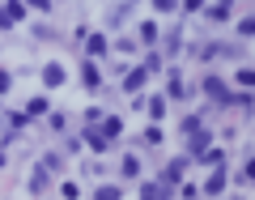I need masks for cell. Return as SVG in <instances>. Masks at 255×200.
Masks as SVG:
<instances>
[{
  "instance_id": "277c9868",
  "label": "cell",
  "mask_w": 255,
  "mask_h": 200,
  "mask_svg": "<svg viewBox=\"0 0 255 200\" xmlns=\"http://www.w3.org/2000/svg\"><path fill=\"white\" fill-rule=\"evenodd\" d=\"M43 81L47 85H60L64 81V68H60V64H47V68H43Z\"/></svg>"
},
{
  "instance_id": "4fadbf2b",
  "label": "cell",
  "mask_w": 255,
  "mask_h": 200,
  "mask_svg": "<svg viewBox=\"0 0 255 200\" xmlns=\"http://www.w3.org/2000/svg\"><path fill=\"white\" fill-rule=\"evenodd\" d=\"M140 81H145V68H136V73H128V90H140Z\"/></svg>"
},
{
  "instance_id": "2e32d148",
  "label": "cell",
  "mask_w": 255,
  "mask_h": 200,
  "mask_svg": "<svg viewBox=\"0 0 255 200\" xmlns=\"http://www.w3.org/2000/svg\"><path fill=\"white\" fill-rule=\"evenodd\" d=\"M85 85H94V90H98V68H94V64H85Z\"/></svg>"
},
{
  "instance_id": "30bf717a",
  "label": "cell",
  "mask_w": 255,
  "mask_h": 200,
  "mask_svg": "<svg viewBox=\"0 0 255 200\" xmlns=\"http://www.w3.org/2000/svg\"><path fill=\"white\" fill-rule=\"evenodd\" d=\"M140 38H145V43H157V26H153V21H145V26H140Z\"/></svg>"
},
{
  "instance_id": "7402d4cb",
  "label": "cell",
  "mask_w": 255,
  "mask_h": 200,
  "mask_svg": "<svg viewBox=\"0 0 255 200\" xmlns=\"http://www.w3.org/2000/svg\"><path fill=\"white\" fill-rule=\"evenodd\" d=\"M4 26H9V17H4V13H0V30H4Z\"/></svg>"
},
{
  "instance_id": "e0dca14e",
  "label": "cell",
  "mask_w": 255,
  "mask_h": 200,
  "mask_svg": "<svg viewBox=\"0 0 255 200\" xmlns=\"http://www.w3.org/2000/svg\"><path fill=\"white\" fill-rule=\"evenodd\" d=\"M43 188H47V175H43V171H38V175H34V179H30V192H43Z\"/></svg>"
},
{
  "instance_id": "5bb4252c",
  "label": "cell",
  "mask_w": 255,
  "mask_h": 200,
  "mask_svg": "<svg viewBox=\"0 0 255 200\" xmlns=\"http://www.w3.org/2000/svg\"><path fill=\"white\" fill-rule=\"evenodd\" d=\"M90 51H94V55H102V51H107V38L94 34V38H90Z\"/></svg>"
},
{
  "instance_id": "603a6c76",
  "label": "cell",
  "mask_w": 255,
  "mask_h": 200,
  "mask_svg": "<svg viewBox=\"0 0 255 200\" xmlns=\"http://www.w3.org/2000/svg\"><path fill=\"white\" fill-rule=\"evenodd\" d=\"M0 166H4V154H0Z\"/></svg>"
},
{
  "instance_id": "3957f363",
  "label": "cell",
  "mask_w": 255,
  "mask_h": 200,
  "mask_svg": "<svg viewBox=\"0 0 255 200\" xmlns=\"http://www.w3.org/2000/svg\"><path fill=\"white\" fill-rule=\"evenodd\" d=\"M140 200H166V183H145Z\"/></svg>"
},
{
  "instance_id": "44dd1931",
  "label": "cell",
  "mask_w": 255,
  "mask_h": 200,
  "mask_svg": "<svg viewBox=\"0 0 255 200\" xmlns=\"http://www.w3.org/2000/svg\"><path fill=\"white\" fill-rule=\"evenodd\" d=\"M4 90H9V73H0V94H4Z\"/></svg>"
},
{
  "instance_id": "ffe728a7",
  "label": "cell",
  "mask_w": 255,
  "mask_h": 200,
  "mask_svg": "<svg viewBox=\"0 0 255 200\" xmlns=\"http://www.w3.org/2000/svg\"><path fill=\"white\" fill-rule=\"evenodd\" d=\"M30 4H34V9H51V0H30Z\"/></svg>"
},
{
  "instance_id": "6da1fadb",
  "label": "cell",
  "mask_w": 255,
  "mask_h": 200,
  "mask_svg": "<svg viewBox=\"0 0 255 200\" xmlns=\"http://www.w3.org/2000/svg\"><path fill=\"white\" fill-rule=\"evenodd\" d=\"M204 94H213L217 102H230V90H226V85L217 81V77H209V81H204Z\"/></svg>"
},
{
  "instance_id": "ba28073f",
  "label": "cell",
  "mask_w": 255,
  "mask_h": 200,
  "mask_svg": "<svg viewBox=\"0 0 255 200\" xmlns=\"http://www.w3.org/2000/svg\"><path fill=\"white\" fill-rule=\"evenodd\" d=\"M85 141H90V145H94V154H102V149H107V145H111V141H107V137H102V132H94V128H90V137H85Z\"/></svg>"
},
{
  "instance_id": "52a82bcc",
  "label": "cell",
  "mask_w": 255,
  "mask_h": 200,
  "mask_svg": "<svg viewBox=\"0 0 255 200\" xmlns=\"http://www.w3.org/2000/svg\"><path fill=\"white\" fill-rule=\"evenodd\" d=\"M119 132H124V124H119V119H102V137H119Z\"/></svg>"
},
{
  "instance_id": "7c38bea8",
  "label": "cell",
  "mask_w": 255,
  "mask_h": 200,
  "mask_svg": "<svg viewBox=\"0 0 255 200\" xmlns=\"http://www.w3.org/2000/svg\"><path fill=\"white\" fill-rule=\"evenodd\" d=\"M94 200H119V188H98V192H94Z\"/></svg>"
},
{
  "instance_id": "9c48e42d",
  "label": "cell",
  "mask_w": 255,
  "mask_h": 200,
  "mask_svg": "<svg viewBox=\"0 0 255 200\" xmlns=\"http://www.w3.org/2000/svg\"><path fill=\"white\" fill-rule=\"evenodd\" d=\"M119 171H124L128 179H136V175H140V162H136V158H124V166H119Z\"/></svg>"
},
{
  "instance_id": "7a4b0ae2",
  "label": "cell",
  "mask_w": 255,
  "mask_h": 200,
  "mask_svg": "<svg viewBox=\"0 0 255 200\" xmlns=\"http://www.w3.org/2000/svg\"><path fill=\"white\" fill-rule=\"evenodd\" d=\"M187 137H191V154H204V149H209V132H204V128H196Z\"/></svg>"
},
{
  "instance_id": "d6986e66",
  "label": "cell",
  "mask_w": 255,
  "mask_h": 200,
  "mask_svg": "<svg viewBox=\"0 0 255 200\" xmlns=\"http://www.w3.org/2000/svg\"><path fill=\"white\" fill-rule=\"evenodd\" d=\"M200 4H204V0H183V9H191V13L200 9Z\"/></svg>"
},
{
  "instance_id": "ac0fdd59",
  "label": "cell",
  "mask_w": 255,
  "mask_h": 200,
  "mask_svg": "<svg viewBox=\"0 0 255 200\" xmlns=\"http://www.w3.org/2000/svg\"><path fill=\"white\" fill-rule=\"evenodd\" d=\"M174 4H179V0H153V9H157V13H170Z\"/></svg>"
},
{
  "instance_id": "9a60e30c",
  "label": "cell",
  "mask_w": 255,
  "mask_h": 200,
  "mask_svg": "<svg viewBox=\"0 0 255 200\" xmlns=\"http://www.w3.org/2000/svg\"><path fill=\"white\" fill-rule=\"evenodd\" d=\"M200 158H204V162H209V166H221V149H204Z\"/></svg>"
},
{
  "instance_id": "8fae6325",
  "label": "cell",
  "mask_w": 255,
  "mask_h": 200,
  "mask_svg": "<svg viewBox=\"0 0 255 200\" xmlns=\"http://www.w3.org/2000/svg\"><path fill=\"white\" fill-rule=\"evenodd\" d=\"M47 111V98H30V107H26V115H43Z\"/></svg>"
},
{
  "instance_id": "5b68a950",
  "label": "cell",
  "mask_w": 255,
  "mask_h": 200,
  "mask_svg": "<svg viewBox=\"0 0 255 200\" xmlns=\"http://www.w3.org/2000/svg\"><path fill=\"white\" fill-rule=\"evenodd\" d=\"M204 192H209V196H217V192H226V171H217V175H213V179L204 183Z\"/></svg>"
},
{
  "instance_id": "8992f818",
  "label": "cell",
  "mask_w": 255,
  "mask_h": 200,
  "mask_svg": "<svg viewBox=\"0 0 255 200\" xmlns=\"http://www.w3.org/2000/svg\"><path fill=\"white\" fill-rule=\"evenodd\" d=\"M183 166H187L183 158H179V162H170V166H166V183H179V179H183Z\"/></svg>"
}]
</instances>
